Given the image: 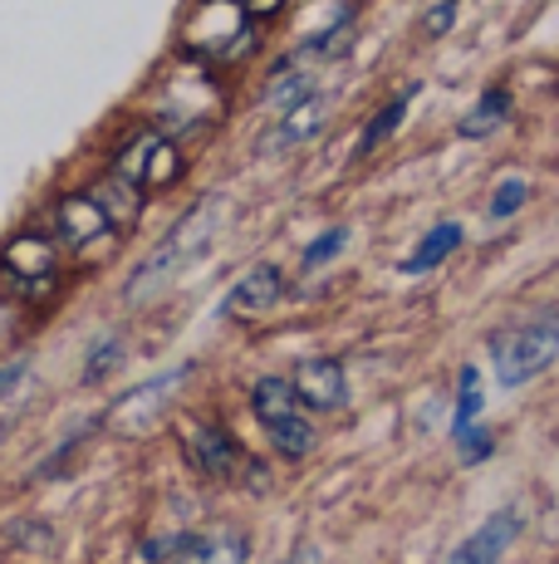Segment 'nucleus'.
Returning <instances> with one entry per match:
<instances>
[{
  "mask_svg": "<svg viewBox=\"0 0 559 564\" xmlns=\"http://www.w3.org/2000/svg\"><path fill=\"white\" fill-rule=\"evenodd\" d=\"M226 216H231V202H226V197H201V202H191L187 212L177 216V226H172V231L153 246V251H147L143 265L128 275L123 295L138 305V300H147L157 285H167V280L177 275L182 265H191V260H197L211 241H217L221 226H226Z\"/></svg>",
  "mask_w": 559,
  "mask_h": 564,
  "instance_id": "f257e3e1",
  "label": "nucleus"
},
{
  "mask_svg": "<svg viewBox=\"0 0 559 564\" xmlns=\"http://www.w3.org/2000/svg\"><path fill=\"white\" fill-rule=\"evenodd\" d=\"M559 354V324L540 319V324H520V329H505L496 344H491V364H496V378L505 388H520L530 378H540L545 368L555 364Z\"/></svg>",
  "mask_w": 559,
  "mask_h": 564,
  "instance_id": "f03ea898",
  "label": "nucleus"
},
{
  "mask_svg": "<svg viewBox=\"0 0 559 564\" xmlns=\"http://www.w3.org/2000/svg\"><path fill=\"white\" fill-rule=\"evenodd\" d=\"M0 270H6V280L15 290H25V295H45V290H55L59 260H55V246H50L45 236L20 231V236H10L6 251H0Z\"/></svg>",
  "mask_w": 559,
  "mask_h": 564,
  "instance_id": "7ed1b4c3",
  "label": "nucleus"
},
{
  "mask_svg": "<svg viewBox=\"0 0 559 564\" xmlns=\"http://www.w3.org/2000/svg\"><path fill=\"white\" fill-rule=\"evenodd\" d=\"M187 457L207 481H241L245 462H251L241 452V442H235L221 422H197V427L187 432Z\"/></svg>",
  "mask_w": 559,
  "mask_h": 564,
  "instance_id": "20e7f679",
  "label": "nucleus"
},
{
  "mask_svg": "<svg viewBox=\"0 0 559 564\" xmlns=\"http://www.w3.org/2000/svg\"><path fill=\"white\" fill-rule=\"evenodd\" d=\"M191 373V364H177V368H167V373H157L153 383H143V388H133V393H123L118 403L109 408V422L113 427H123V432H143L147 422L163 412V403L172 393L182 388V378Z\"/></svg>",
  "mask_w": 559,
  "mask_h": 564,
  "instance_id": "39448f33",
  "label": "nucleus"
},
{
  "mask_svg": "<svg viewBox=\"0 0 559 564\" xmlns=\"http://www.w3.org/2000/svg\"><path fill=\"white\" fill-rule=\"evenodd\" d=\"M289 388H295L299 408L309 412H339L343 398H349V378H343V364L339 359H309L295 368V378H289Z\"/></svg>",
  "mask_w": 559,
  "mask_h": 564,
  "instance_id": "423d86ee",
  "label": "nucleus"
},
{
  "mask_svg": "<svg viewBox=\"0 0 559 564\" xmlns=\"http://www.w3.org/2000/svg\"><path fill=\"white\" fill-rule=\"evenodd\" d=\"M55 241L69 246V251H84V246H94L103 231H109V216L99 212V202L89 197V192H74V197H59L55 202Z\"/></svg>",
  "mask_w": 559,
  "mask_h": 564,
  "instance_id": "0eeeda50",
  "label": "nucleus"
},
{
  "mask_svg": "<svg viewBox=\"0 0 559 564\" xmlns=\"http://www.w3.org/2000/svg\"><path fill=\"white\" fill-rule=\"evenodd\" d=\"M520 525H525V516H520V506H505V511H496L486 520V525L476 530V535L467 540L461 550H451L447 564H496L505 550L515 545V535H520Z\"/></svg>",
  "mask_w": 559,
  "mask_h": 564,
  "instance_id": "6e6552de",
  "label": "nucleus"
},
{
  "mask_svg": "<svg viewBox=\"0 0 559 564\" xmlns=\"http://www.w3.org/2000/svg\"><path fill=\"white\" fill-rule=\"evenodd\" d=\"M280 300H285V270L265 260V265L245 270V275L231 285V295H226V314H235V319H251V314L275 310Z\"/></svg>",
  "mask_w": 559,
  "mask_h": 564,
  "instance_id": "1a4fd4ad",
  "label": "nucleus"
},
{
  "mask_svg": "<svg viewBox=\"0 0 559 564\" xmlns=\"http://www.w3.org/2000/svg\"><path fill=\"white\" fill-rule=\"evenodd\" d=\"M329 123V99L325 94H309L305 104H295L289 113H280V123L265 133V153H285V148H299Z\"/></svg>",
  "mask_w": 559,
  "mask_h": 564,
  "instance_id": "9d476101",
  "label": "nucleus"
},
{
  "mask_svg": "<svg viewBox=\"0 0 559 564\" xmlns=\"http://www.w3.org/2000/svg\"><path fill=\"white\" fill-rule=\"evenodd\" d=\"M309 94H319V79H315V69L305 64V54L285 59V64L275 69V79L265 84V104L280 108V113H289L295 104H305Z\"/></svg>",
  "mask_w": 559,
  "mask_h": 564,
  "instance_id": "9b49d317",
  "label": "nucleus"
},
{
  "mask_svg": "<svg viewBox=\"0 0 559 564\" xmlns=\"http://www.w3.org/2000/svg\"><path fill=\"white\" fill-rule=\"evenodd\" d=\"M89 197L99 202V212L109 216V226H128V221H138V212H143V187H133V182L118 177V172L94 182Z\"/></svg>",
  "mask_w": 559,
  "mask_h": 564,
  "instance_id": "f8f14e48",
  "label": "nucleus"
},
{
  "mask_svg": "<svg viewBox=\"0 0 559 564\" xmlns=\"http://www.w3.org/2000/svg\"><path fill=\"white\" fill-rule=\"evenodd\" d=\"M461 246V221H437L432 231L423 236V246H417L413 256L403 260V275H427L432 265H442V260Z\"/></svg>",
  "mask_w": 559,
  "mask_h": 564,
  "instance_id": "ddd939ff",
  "label": "nucleus"
},
{
  "mask_svg": "<svg viewBox=\"0 0 559 564\" xmlns=\"http://www.w3.org/2000/svg\"><path fill=\"white\" fill-rule=\"evenodd\" d=\"M157 143H163V133H157V128H138V133L123 143V153H118L113 172H118V177H128V182H133V187H143V177H147V162H153Z\"/></svg>",
  "mask_w": 559,
  "mask_h": 564,
  "instance_id": "4468645a",
  "label": "nucleus"
},
{
  "mask_svg": "<svg viewBox=\"0 0 559 564\" xmlns=\"http://www.w3.org/2000/svg\"><path fill=\"white\" fill-rule=\"evenodd\" d=\"M413 94H417V89H407V94H397V99H388V104H383L379 113H373L369 123H363V133H359V148H353V153L363 158V153H373V148H379L383 138H393V133H397V123H403V118H407V104H413Z\"/></svg>",
  "mask_w": 559,
  "mask_h": 564,
  "instance_id": "2eb2a0df",
  "label": "nucleus"
},
{
  "mask_svg": "<svg viewBox=\"0 0 559 564\" xmlns=\"http://www.w3.org/2000/svg\"><path fill=\"white\" fill-rule=\"evenodd\" d=\"M505 113H511V94H505V89H491V94H481V104L471 108L467 118H461L457 133H461V138H486V133H496V128L505 123Z\"/></svg>",
  "mask_w": 559,
  "mask_h": 564,
  "instance_id": "dca6fc26",
  "label": "nucleus"
},
{
  "mask_svg": "<svg viewBox=\"0 0 559 564\" xmlns=\"http://www.w3.org/2000/svg\"><path fill=\"white\" fill-rule=\"evenodd\" d=\"M245 555H251V540L241 530H217V535H201L197 555L187 564H245Z\"/></svg>",
  "mask_w": 559,
  "mask_h": 564,
  "instance_id": "f3484780",
  "label": "nucleus"
},
{
  "mask_svg": "<svg viewBox=\"0 0 559 564\" xmlns=\"http://www.w3.org/2000/svg\"><path fill=\"white\" fill-rule=\"evenodd\" d=\"M123 339L118 334H103L99 344L89 349V359H84V383H103V378H113L118 368H123Z\"/></svg>",
  "mask_w": 559,
  "mask_h": 564,
  "instance_id": "a211bd4d",
  "label": "nucleus"
},
{
  "mask_svg": "<svg viewBox=\"0 0 559 564\" xmlns=\"http://www.w3.org/2000/svg\"><path fill=\"white\" fill-rule=\"evenodd\" d=\"M201 545V535H187V530H177V535H163V540H147L143 555L153 564H177V560H191Z\"/></svg>",
  "mask_w": 559,
  "mask_h": 564,
  "instance_id": "6ab92c4d",
  "label": "nucleus"
},
{
  "mask_svg": "<svg viewBox=\"0 0 559 564\" xmlns=\"http://www.w3.org/2000/svg\"><path fill=\"white\" fill-rule=\"evenodd\" d=\"M476 408H481V373L476 368H461V398H457V437L461 432H471V422H476Z\"/></svg>",
  "mask_w": 559,
  "mask_h": 564,
  "instance_id": "aec40b11",
  "label": "nucleus"
},
{
  "mask_svg": "<svg viewBox=\"0 0 559 564\" xmlns=\"http://www.w3.org/2000/svg\"><path fill=\"white\" fill-rule=\"evenodd\" d=\"M343 241H349V226H329L325 236H315V241L305 246V270H319V265H329L339 251H343Z\"/></svg>",
  "mask_w": 559,
  "mask_h": 564,
  "instance_id": "412c9836",
  "label": "nucleus"
},
{
  "mask_svg": "<svg viewBox=\"0 0 559 564\" xmlns=\"http://www.w3.org/2000/svg\"><path fill=\"white\" fill-rule=\"evenodd\" d=\"M177 172H182V158H177V148L163 138V143H157V153H153V162H147L143 187H167V182H177Z\"/></svg>",
  "mask_w": 559,
  "mask_h": 564,
  "instance_id": "4be33fe9",
  "label": "nucleus"
},
{
  "mask_svg": "<svg viewBox=\"0 0 559 564\" xmlns=\"http://www.w3.org/2000/svg\"><path fill=\"white\" fill-rule=\"evenodd\" d=\"M30 373H35V359H10V364H0V412H6V398H10V393H20V388H25Z\"/></svg>",
  "mask_w": 559,
  "mask_h": 564,
  "instance_id": "5701e85b",
  "label": "nucleus"
},
{
  "mask_svg": "<svg viewBox=\"0 0 559 564\" xmlns=\"http://www.w3.org/2000/svg\"><path fill=\"white\" fill-rule=\"evenodd\" d=\"M525 197H530V187H525V182H505V187L496 192V197H491V216H496V221H501V216H511L515 212V206H520Z\"/></svg>",
  "mask_w": 559,
  "mask_h": 564,
  "instance_id": "b1692460",
  "label": "nucleus"
},
{
  "mask_svg": "<svg viewBox=\"0 0 559 564\" xmlns=\"http://www.w3.org/2000/svg\"><path fill=\"white\" fill-rule=\"evenodd\" d=\"M457 447H461V462H481L491 452V437H486V432H461Z\"/></svg>",
  "mask_w": 559,
  "mask_h": 564,
  "instance_id": "393cba45",
  "label": "nucleus"
},
{
  "mask_svg": "<svg viewBox=\"0 0 559 564\" xmlns=\"http://www.w3.org/2000/svg\"><path fill=\"white\" fill-rule=\"evenodd\" d=\"M457 6H461V0H442V6H437L432 15L423 20L427 35H442V30H451V20H457Z\"/></svg>",
  "mask_w": 559,
  "mask_h": 564,
  "instance_id": "a878e982",
  "label": "nucleus"
},
{
  "mask_svg": "<svg viewBox=\"0 0 559 564\" xmlns=\"http://www.w3.org/2000/svg\"><path fill=\"white\" fill-rule=\"evenodd\" d=\"M231 6L241 10V15H275L285 0H231Z\"/></svg>",
  "mask_w": 559,
  "mask_h": 564,
  "instance_id": "bb28decb",
  "label": "nucleus"
},
{
  "mask_svg": "<svg viewBox=\"0 0 559 564\" xmlns=\"http://www.w3.org/2000/svg\"><path fill=\"white\" fill-rule=\"evenodd\" d=\"M285 564H325V555H319L315 545H295V555H289Z\"/></svg>",
  "mask_w": 559,
  "mask_h": 564,
  "instance_id": "cd10ccee",
  "label": "nucleus"
},
{
  "mask_svg": "<svg viewBox=\"0 0 559 564\" xmlns=\"http://www.w3.org/2000/svg\"><path fill=\"white\" fill-rule=\"evenodd\" d=\"M10 329H15V310H10V305H0V344L10 339Z\"/></svg>",
  "mask_w": 559,
  "mask_h": 564,
  "instance_id": "c85d7f7f",
  "label": "nucleus"
},
{
  "mask_svg": "<svg viewBox=\"0 0 559 564\" xmlns=\"http://www.w3.org/2000/svg\"><path fill=\"white\" fill-rule=\"evenodd\" d=\"M10 427H15V417H10V412H0V442L10 437Z\"/></svg>",
  "mask_w": 559,
  "mask_h": 564,
  "instance_id": "c756f323",
  "label": "nucleus"
}]
</instances>
